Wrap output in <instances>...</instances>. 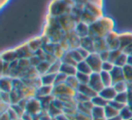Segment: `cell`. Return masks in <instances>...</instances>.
<instances>
[{
    "label": "cell",
    "instance_id": "6da1fadb",
    "mask_svg": "<svg viewBox=\"0 0 132 120\" xmlns=\"http://www.w3.org/2000/svg\"><path fill=\"white\" fill-rule=\"evenodd\" d=\"M116 28L115 21L109 15H105L103 17L96 20L93 24L90 25V33L89 36L92 40L105 38L108 33L114 31Z\"/></svg>",
    "mask_w": 132,
    "mask_h": 120
},
{
    "label": "cell",
    "instance_id": "7a4b0ae2",
    "mask_svg": "<svg viewBox=\"0 0 132 120\" xmlns=\"http://www.w3.org/2000/svg\"><path fill=\"white\" fill-rule=\"evenodd\" d=\"M76 6L74 0H51L47 7L46 15L51 17H61L71 15Z\"/></svg>",
    "mask_w": 132,
    "mask_h": 120
},
{
    "label": "cell",
    "instance_id": "3957f363",
    "mask_svg": "<svg viewBox=\"0 0 132 120\" xmlns=\"http://www.w3.org/2000/svg\"><path fill=\"white\" fill-rule=\"evenodd\" d=\"M77 91L70 88L66 83L54 85L53 87V95L55 98H59L61 99H67V98H75V95Z\"/></svg>",
    "mask_w": 132,
    "mask_h": 120
},
{
    "label": "cell",
    "instance_id": "277c9868",
    "mask_svg": "<svg viewBox=\"0 0 132 120\" xmlns=\"http://www.w3.org/2000/svg\"><path fill=\"white\" fill-rule=\"evenodd\" d=\"M43 110H44V107H43L40 98H37V97L27 98L26 112L29 113V114L33 115L35 116H37Z\"/></svg>",
    "mask_w": 132,
    "mask_h": 120
},
{
    "label": "cell",
    "instance_id": "5b68a950",
    "mask_svg": "<svg viewBox=\"0 0 132 120\" xmlns=\"http://www.w3.org/2000/svg\"><path fill=\"white\" fill-rule=\"evenodd\" d=\"M58 22L60 24L61 28L63 30L65 33H69V32L74 31L76 27V24L78 22L72 17V15H63V16L58 17Z\"/></svg>",
    "mask_w": 132,
    "mask_h": 120
},
{
    "label": "cell",
    "instance_id": "8992f818",
    "mask_svg": "<svg viewBox=\"0 0 132 120\" xmlns=\"http://www.w3.org/2000/svg\"><path fill=\"white\" fill-rule=\"evenodd\" d=\"M87 62V63L89 64V66L92 69V72L96 73H101L102 71V63L103 61L101 60L100 53H92L90 54V56L85 60Z\"/></svg>",
    "mask_w": 132,
    "mask_h": 120
},
{
    "label": "cell",
    "instance_id": "52a82bcc",
    "mask_svg": "<svg viewBox=\"0 0 132 120\" xmlns=\"http://www.w3.org/2000/svg\"><path fill=\"white\" fill-rule=\"evenodd\" d=\"M15 52H16L18 60L19 59H29V58H31L33 55H35L32 53L31 50H30L27 41L24 42L23 44H20L19 45L15 46Z\"/></svg>",
    "mask_w": 132,
    "mask_h": 120
},
{
    "label": "cell",
    "instance_id": "ba28073f",
    "mask_svg": "<svg viewBox=\"0 0 132 120\" xmlns=\"http://www.w3.org/2000/svg\"><path fill=\"white\" fill-rule=\"evenodd\" d=\"M89 85L94 89L95 92H97L98 94H99V93L104 89V85H103L102 81H101V74H100V73L92 72L90 76Z\"/></svg>",
    "mask_w": 132,
    "mask_h": 120
},
{
    "label": "cell",
    "instance_id": "9c48e42d",
    "mask_svg": "<svg viewBox=\"0 0 132 120\" xmlns=\"http://www.w3.org/2000/svg\"><path fill=\"white\" fill-rule=\"evenodd\" d=\"M27 42H28V45H29L30 50H31L34 54H35L39 50L42 49L43 45H44V41H43L42 35H41L32 37L29 40H27Z\"/></svg>",
    "mask_w": 132,
    "mask_h": 120
},
{
    "label": "cell",
    "instance_id": "30bf717a",
    "mask_svg": "<svg viewBox=\"0 0 132 120\" xmlns=\"http://www.w3.org/2000/svg\"><path fill=\"white\" fill-rule=\"evenodd\" d=\"M65 38L68 41V44L70 45V49H78L81 46V37H79L74 31L66 33Z\"/></svg>",
    "mask_w": 132,
    "mask_h": 120
},
{
    "label": "cell",
    "instance_id": "8fae6325",
    "mask_svg": "<svg viewBox=\"0 0 132 120\" xmlns=\"http://www.w3.org/2000/svg\"><path fill=\"white\" fill-rule=\"evenodd\" d=\"M85 10H87L89 13L92 14L97 20L105 15L103 8L100 7V6H96L95 4H92V3H87L85 5Z\"/></svg>",
    "mask_w": 132,
    "mask_h": 120
},
{
    "label": "cell",
    "instance_id": "7c38bea8",
    "mask_svg": "<svg viewBox=\"0 0 132 120\" xmlns=\"http://www.w3.org/2000/svg\"><path fill=\"white\" fill-rule=\"evenodd\" d=\"M99 95H101L104 99H106L109 103H110L111 101L115 100L118 92L114 89L113 86H111V87H104V89L99 93Z\"/></svg>",
    "mask_w": 132,
    "mask_h": 120
},
{
    "label": "cell",
    "instance_id": "4fadbf2b",
    "mask_svg": "<svg viewBox=\"0 0 132 120\" xmlns=\"http://www.w3.org/2000/svg\"><path fill=\"white\" fill-rule=\"evenodd\" d=\"M16 60H18V57H17L15 47L4 50V51L1 53V61H5V62H12Z\"/></svg>",
    "mask_w": 132,
    "mask_h": 120
},
{
    "label": "cell",
    "instance_id": "5bb4252c",
    "mask_svg": "<svg viewBox=\"0 0 132 120\" xmlns=\"http://www.w3.org/2000/svg\"><path fill=\"white\" fill-rule=\"evenodd\" d=\"M76 91L81 93V94L84 95V96H86L87 98H90V99H92V98H94L96 95H98V93L95 92L94 89H92L89 84H80Z\"/></svg>",
    "mask_w": 132,
    "mask_h": 120
},
{
    "label": "cell",
    "instance_id": "9a60e30c",
    "mask_svg": "<svg viewBox=\"0 0 132 120\" xmlns=\"http://www.w3.org/2000/svg\"><path fill=\"white\" fill-rule=\"evenodd\" d=\"M119 42H120V50L123 49L127 46L132 44V32H122L119 33Z\"/></svg>",
    "mask_w": 132,
    "mask_h": 120
},
{
    "label": "cell",
    "instance_id": "2e32d148",
    "mask_svg": "<svg viewBox=\"0 0 132 120\" xmlns=\"http://www.w3.org/2000/svg\"><path fill=\"white\" fill-rule=\"evenodd\" d=\"M74 32L76 35L81 38H84V37L89 36V33H90V25L87 24H84L82 22H79L76 24V27L74 29Z\"/></svg>",
    "mask_w": 132,
    "mask_h": 120
},
{
    "label": "cell",
    "instance_id": "e0dca14e",
    "mask_svg": "<svg viewBox=\"0 0 132 120\" xmlns=\"http://www.w3.org/2000/svg\"><path fill=\"white\" fill-rule=\"evenodd\" d=\"M13 89V79L8 78V77H1V80H0V91L11 92Z\"/></svg>",
    "mask_w": 132,
    "mask_h": 120
},
{
    "label": "cell",
    "instance_id": "ac0fdd59",
    "mask_svg": "<svg viewBox=\"0 0 132 120\" xmlns=\"http://www.w3.org/2000/svg\"><path fill=\"white\" fill-rule=\"evenodd\" d=\"M53 87H54V86L42 85L40 88L37 89L36 97L39 98H44V97L52 96L53 93Z\"/></svg>",
    "mask_w": 132,
    "mask_h": 120
},
{
    "label": "cell",
    "instance_id": "d6986e66",
    "mask_svg": "<svg viewBox=\"0 0 132 120\" xmlns=\"http://www.w3.org/2000/svg\"><path fill=\"white\" fill-rule=\"evenodd\" d=\"M112 77V80H113V84L116 82L122 81L124 80V73H123V68L119 67V66H115L114 69L110 72Z\"/></svg>",
    "mask_w": 132,
    "mask_h": 120
},
{
    "label": "cell",
    "instance_id": "ffe728a7",
    "mask_svg": "<svg viewBox=\"0 0 132 120\" xmlns=\"http://www.w3.org/2000/svg\"><path fill=\"white\" fill-rule=\"evenodd\" d=\"M105 50H108V46H107L106 41L104 38L97 39V40H94L93 44V53H101V52L105 51Z\"/></svg>",
    "mask_w": 132,
    "mask_h": 120
},
{
    "label": "cell",
    "instance_id": "44dd1931",
    "mask_svg": "<svg viewBox=\"0 0 132 120\" xmlns=\"http://www.w3.org/2000/svg\"><path fill=\"white\" fill-rule=\"evenodd\" d=\"M60 72L65 74L66 76H75L77 74V69H76V66L70 65V64H65L62 63V67H61Z\"/></svg>",
    "mask_w": 132,
    "mask_h": 120
},
{
    "label": "cell",
    "instance_id": "7402d4cb",
    "mask_svg": "<svg viewBox=\"0 0 132 120\" xmlns=\"http://www.w3.org/2000/svg\"><path fill=\"white\" fill-rule=\"evenodd\" d=\"M100 74H101V81H102L104 87H111V86H113V80H112L110 72L102 71Z\"/></svg>",
    "mask_w": 132,
    "mask_h": 120
},
{
    "label": "cell",
    "instance_id": "603a6c76",
    "mask_svg": "<svg viewBox=\"0 0 132 120\" xmlns=\"http://www.w3.org/2000/svg\"><path fill=\"white\" fill-rule=\"evenodd\" d=\"M93 44L94 40H92L90 36H87L81 39V46L80 47H82L90 51V53H93Z\"/></svg>",
    "mask_w": 132,
    "mask_h": 120
},
{
    "label": "cell",
    "instance_id": "cb8c5ba5",
    "mask_svg": "<svg viewBox=\"0 0 132 120\" xmlns=\"http://www.w3.org/2000/svg\"><path fill=\"white\" fill-rule=\"evenodd\" d=\"M76 69H77V72L85 73V74H88V75H90L92 73V69L89 66V64L87 63L86 61H82V62H79L76 65Z\"/></svg>",
    "mask_w": 132,
    "mask_h": 120
},
{
    "label": "cell",
    "instance_id": "d4e9b609",
    "mask_svg": "<svg viewBox=\"0 0 132 120\" xmlns=\"http://www.w3.org/2000/svg\"><path fill=\"white\" fill-rule=\"evenodd\" d=\"M55 76L56 74H52V73H46L41 76L43 85L47 86H54L55 82Z\"/></svg>",
    "mask_w": 132,
    "mask_h": 120
},
{
    "label": "cell",
    "instance_id": "484cf974",
    "mask_svg": "<svg viewBox=\"0 0 132 120\" xmlns=\"http://www.w3.org/2000/svg\"><path fill=\"white\" fill-rule=\"evenodd\" d=\"M129 84L126 81V80H122V81H119L116 82L113 84L114 89H116L118 93H123V92H127L129 89Z\"/></svg>",
    "mask_w": 132,
    "mask_h": 120
},
{
    "label": "cell",
    "instance_id": "4316f807",
    "mask_svg": "<svg viewBox=\"0 0 132 120\" xmlns=\"http://www.w3.org/2000/svg\"><path fill=\"white\" fill-rule=\"evenodd\" d=\"M90 116L92 118H101V117H106L105 116V107H95L92 109L90 112Z\"/></svg>",
    "mask_w": 132,
    "mask_h": 120
},
{
    "label": "cell",
    "instance_id": "83f0119b",
    "mask_svg": "<svg viewBox=\"0 0 132 120\" xmlns=\"http://www.w3.org/2000/svg\"><path fill=\"white\" fill-rule=\"evenodd\" d=\"M119 116V111H118L116 108H114L110 103L105 107V116L107 119L111 117H115V116Z\"/></svg>",
    "mask_w": 132,
    "mask_h": 120
},
{
    "label": "cell",
    "instance_id": "f1b7e54d",
    "mask_svg": "<svg viewBox=\"0 0 132 120\" xmlns=\"http://www.w3.org/2000/svg\"><path fill=\"white\" fill-rule=\"evenodd\" d=\"M50 67H51V63H50V62H46V61H43V62H41V63L36 67V70L39 74L42 76V75L48 73V71H49V70H50Z\"/></svg>",
    "mask_w": 132,
    "mask_h": 120
},
{
    "label": "cell",
    "instance_id": "f546056e",
    "mask_svg": "<svg viewBox=\"0 0 132 120\" xmlns=\"http://www.w3.org/2000/svg\"><path fill=\"white\" fill-rule=\"evenodd\" d=\"M123 73H124V80L129 85H132V66L127 64L123 67Z\"/></svg>",
    "mask_w": 132,
    "mask_h": 120
},
{
    "label": "cell",
    "instance_id": "4dcf8cb0",
    "mask_svg": "<svg viewBox=\"0 0 132 120\" xmlns=\"http://www.w3.org/2000/svg\"><path fill=\"white\" fill-rule=\"evenodd\" d=\"M92 101L93 103V105L95 107H105L107 105H109V102L107 101L106 99L102 98L101 95H96L94 98H92Z\"/></svg>",
    "mask_w": 132,
    "mask_h": 120
},
{
    "label": "cell",
    "instance_id": "1f68e13d",
    "mask_svg": "<svg viewBox=\"0 0 132 120\" xmlns=\"http://www.w3.org/2000/svg\"><path fill=\"white\" fill-rule=\"evenodd\" d=\"M119 116L122 120H132V111L128 106H126L119 112Z\"/></svg>",
    "mask_w": 132,
    "mask_h": 120
},
{
    "label": "cell",
    "instance_id": "d6a6232c",
    "mask_svg": "<svg viewBox=\"0 0 132 120\" xmlns=\"http://www.w3.org/2000/svg\"><path fill=\"white\" fill-rule=\"evenodd\" d=\"M65 83L70 88H72V89H74V90H77L78 87H79V85H80V82H79V80H77L76 76L67 77V80H66Z\"/></svg>",
    "mask_w": 132,
    "mask_h": 120
},
{
    "label": "cell",
    "instance_id": "836d02e7",
    "mask_svg": "<svg viewBox=\"0 0 132 120\" xmlns=\"http://www.w3.org/2000/svg\"><path fill=\"white\" fill-rule=\"evenodd\" d=\"M62 61L61 60H57L55 61L54 62L51 64V67H50V70L48 71V73H52V74H57V73L60 72L61 71V67H62Z\"/></svg>",
    "mask_w": 132,
    "mask_h": 120
},
{
    "label": "cell",
    "instance_id": "e575fe53",
    "mask_svg": "<svg viewBox=\"0 0 132 120\" xmlns=\"http://www.w3.org/2000/svg\"><path fill=\"white\" fill-rule=\"evenodd\" d=\"M128 56L126 54V53H124L122 52L121 55L119 57L117 62H115V66H119V67H121V68L125 67V66L128 64Z\"/></svg>",
    "mask_w": 132,
    "mask_h": 120
},
{
    "label": "cell",
    "instance_id": "d590c367",
    "mask_svg": "<svg viewBox=\"0 0 132 120\" xmlns=\"http://www.w3.org/2000/svg\"><path fill=\"white\" fill-rule=\"evenodd\" d=\"M69 53H70L71 56L72 57V59L74 60V62H75L77 64L79 63V62H82V61H85V60H83V58L81 57V53H79L78 49H72V50H70V51H69Z\"/></svg>",
    "mask_w": 132,
    "mask_h": 120
},
{
    "label": "cell",
    "instance_id": "8d00e7d4",
    "mask_svg": "<svg viewBox=\"0 0 132 120\" xmlns=\"http://www.w3.org/2000/svg\"><path fill=\"white\" fill-rule=\"evenodd\" d=\"M75 76L77 78V80H79L80 84H89L90 75L85 74V73H81V72H77V74Z\"/></svg>",
    "mask_w": 132,
    "mask_h": 120
},
{
    "label": "cell",
    "instance_id": "74e56055",
    "mask_svg": "<svg viewBox=\"0 0 132 120\" xmlns=\"http://www.w3.org/2000/svg\"><path fill=\"white\" fill-rule=\"evenodd\" d=\"M115 100L118 102H119V103L123 104V105L128 106V95H127V92L118 93Z\"/></svg>",
    "mask_w": 132,
    "mask_h": 120
},
{
    "label": "cell",
    "instance_id": "f35d334b",
    "mask_svg": "<svg viewBox=\"0 0 132 120\" xmlns=\"http://www.w3.org/2000/svg\"><path fill=\"white\" fill-rule=\"evenodd\" d=\"M122 51L121 50H115V51H110V62H111L112 63L115 64V62H117V60L119 59V57L121 55Z\"/></svg>",
    "mask_w": 132,
    "mask_h": 120
},
{
    "label": "cell",
    "instance_id": "ab89813d",
    "mask_svg": "<svg viewBox=\"0 0 132 120\" xmlns=\"http://www.w3.org/2000/svg\"><path fill=\"white\" fill-rule=\"evenodd\" d=\"M0 99L1 102H4L8 105H11V96L10 92H4V91H0Z\"/></svg>",
    "mask_w": 132,
    "mask_h": 120
},
{
    "label": "cell",
    "instance_id": "60d3db41",
    "mask_svg": "<svg viewBox=\"0 0 132 120\" xmlns=\"http://www.w3.org/2000/svg\"><path fill=\"white\" fill-rule=\"evenodd\" d=\"M67 77L65 74L62 72H59L56 74L55 76V82H54V85H59V84H62V83H65L66 80H67Z\"/></svg>",
    "mask_w": 132,
    "mask_h": 120
},
{
    "label": "cell",
    "instance_id": "b9f144b4",
    "mask_svg": "<svg viewBox=\"0 0 132 120\" xmlns=\"http://www.w3.org/2000/svg\"><path fill=\"white\" fill-rule=\"evenodd\" d=\"M115 67V64L112 63L110 61H107V62H103L102 63V71H108V72H111V71Z\"/></svg>",
    "mask_w": 132,
    "mask_h": 120
},
{
    "label": "cell",
    "instance_id": "7bdbcfd3",
    "mask_svg": "<svg viewBox=\"0 0 132 120\" xmlns=\"http://www.w3.org/2000/svg\"><path fill=\"white\" fill-rule=\"evenodd\" d=\"M29 61H30V64H31V66L32 67H35V68H36L37 66L41 63V62H43V61L35 54L33 55L31 58H29Z\"/></svg>",
    "mask_w": 132,
    "mask_h": 120
},
{
    "label": "cell",
    "instance_id": "ee69618b",
    "mask_svg": "<svg viewBox=\"0 0 132 120\" xmlns=\"http://www.w3.org/2000/svg\"><path fill=\"white\" fill-rule=\"evenodd\" d=\"M110 50H105V51L101 52L100 53V56H101V60L103 62H107V61L110 60Z\"/></svg>",
    "mask_w": 132,
    "mask_h": 120
},
{
    "label": "cell",
    "instance_id": "f6af8a7d",
    "mask_svg": "<svg viewBox=\"0 0 132 120\" xmlns=\"http://www.w3.org/2000/svg\"><path fill=\"white\" fill-rule=\"evenodd\" d=\"M127 95H128V106H132V85L129 86V89L127 91Z\"/></svg>",
    "mask_w": 132,
    "mask_h": 120
},
{
    "label": "cell",
    "instance_id": "bcb514c9",
    "mask_svg": "<svg viewBox=\"0 0 132 120\" xmlns=\"http://www.w3.org/2000/svg\"><path fill=\"white\" fill-rule=\"evenodd\" d=\"M0 120H12V119L10 118L8 113L5 112V113H2V114H1V116H0Z\"/></svg>",
    "mask_w": 132,
    "mask_h": 120
},
{
    "label": "cell",
    "instance_id": "7dc6e473",
    "mask_svg": "<svg viewBox=\"0 0 132 120\" xmlns=\"http://www.w3.org/2000/svg\"><path fill=\"white\" fill-rule=\"evenodd\" d=\"M9 1L10 0H1V9H3V8L5 7V6H6Z\"/></svg>",
    "mask_w": 132,
    "mask_h": 120
},
{
    "label": "cell",
    "instance_id": "c3c4849f",
    "mask_svg": "<svg viewBox=\"0 0 132 120\" xmlns=\"http://www.w3.org/2000/svg\"><path fill=\"white\" fill-rule=\"evenodd\" d=\"M128 65H131L132 66V55H129V56H128Z\"/></svg>",
    "mask_w": 132,
    "mask_h": 120
},
{
    "label": "cell",
    "instance_id": "681fc988",
    "mask_svg": "<svg viewBox=\"0 0 132 120\" xmlns=\"http://www.w3.org/2000/svg\"><path fill=\"white\" fill-rule=\"evenodd\" d=\"M107 120H122L121 119V117L119 116H115V117H111V118H109V119H107Z\"/></svg>",
    "mask_w": 132,
    "mask_h": 120
},
{
    "label": "cell",
    "instance_id": "f907efd6",
    "mask_svg": "<svg viewBox=\"0 0 132 120\" xmlns=\"http://www.w3.org/2000/svg\"><path fill=\"white\" fill-rule=\"evenodd\" d=\"M92 120H107L106 117H101V118H92Z\"/></svg>",
    "mask_w": 132,
    "mask_h": 120
},
{
    "label": "cell",
    "instance_id": "816d5d0a",
    "mask_svg": "<svg viewBox=\"0 0 132 120\" xmlns=\"http://www.w3.org/2000/svg\"><path fill=\"white\" fill-rule=\"evenodd\" d=\"M21 120H22V119H21Z\"/></svg>",
    "mask_w": 132,
    "mask_h": 120
}]
</instances>
